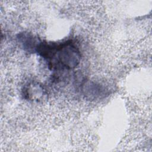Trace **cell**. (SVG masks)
<instances>
[{
  "instance_id": "3957f363",
  "label": "cell",
  "mask_w": 152,
  "mask_h": 152,
  "mask_svg": "<svg viewBox=\"0 0 152 152\" xmlns=\"http://www.w3.org/2000/svg\"><path fill=\"white\" fill-rule=\"evenodd\" d=\"M43 88L37 84H29L26 86L24 90V95L26 98L30 99H39L40 97L39 95H42L43 92Z\"/></svg>"
},
{
  "instance_id": "6da1fadb",
  "label": "cell",
  "mask_w": 152,
  "mask_h": 152,
  "mask_svg": "<svg viewBox=\"0 0 152 152\" xmlns=\"http://www.w3.org/2000/svg\"><path fill=\"white\" fill-rule=\"evenodd\" d=\"M54 70H70L75 68L81 61L78 48L71 40L62 42H48L40 40L35 50Z\"/></svg>"
},
{
  "instance_id": "7a4b0ae2",
  "label": "cell",
  "mask_w": 152,
  "mask_h": 152,
  "mask_svg": "<svg viewBox=\"0 0 152 152\" xmlns=\"http://www.w3.org/2000/svg\"><path fill=\"white\" fill-rule=\"evenodd\" d=\"M17 39L18 42L21 45L25 50L33 53H35L37 46L40 40L32 34L26 32L20 33Z\"/></svg>"
}]
</instances>
